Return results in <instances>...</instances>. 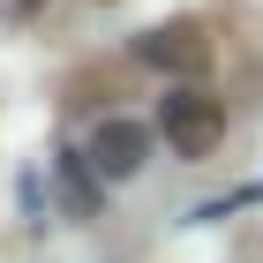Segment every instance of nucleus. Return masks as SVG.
<instances>
[{
	"mask_svg": "<svg viewBox=\"0 0 263 263\" xmlns=\"http://www.w3.org/2000/svg\"><path fill=\"white\" fill-rule=\"evenodd\" d=\"M143 61H151V68H181V76H196V68L211 61V38H203L196 23H165V30L143 38Z\"/></svg>",
	"mask_w": 263,
	"mask_h": 263,
	"instance_id": "nucleus-3",
	"label": "nucleus"
},
{
	"mask_svg": "<svg viewBox=\"0 0 263 263\" xmlns=\"http://www.w3.org/2000/svg\"><path fill=\"white\" fill-rule=\"evenodd\" d=\"M15 8H45V0H15Z\"/></svg>",
	"mask_w": 263,
	"mask_h": 263,
	"instance_id": "nucleus-4",
	"label": "nucleus"
},
{
	"mask_svg": "<svg viewBox=\"0 0 263 263\" xmlns=\"http://www.w3.org/2000/svg\"><path fill=\"white\" fill-rule=\"evenodd\" d=\"M143 158H151V128L143 121H121V113H113V121L90 136V173H98V181H128Z\"/></svg>",
	"mask_w": 263,
	"mask_h": 263,
	"instance_id": "nucleus-2",
	"label": "nucleus"
},
{
	"mask_svg": "<svg viewBox=\"0 0 263 263\" xmlns=\"http://www.w3.org/2000/svg\"><path fill=\"white\" fill-rule=\"evenodd\" d=\"M158 136H165L173 158H211V151L226 143V105L203 98V90H173L165 113H158Z\"/></svg>",
	"mask_w": 263,
	"mask_h": 263,
	"instance_id": "nucleus-1",
	"label": "nucleus"
}]
</instances>
